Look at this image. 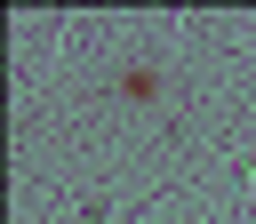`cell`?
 <instances>
[{
  "label": "cell",
  "mask_w": 256,
  "mask_h": 224,
  "mask_svg": "<svg viewBox=\"0 0 256 224\" xmlns=\"http://www.w3.org/2000/svg\"><path fill=\"white\" fill-rule=\"evenodd\" d=\"M112 88H120L128 104H160V64H120Z\"/></svg>",
  "instance_id": "cell-1"
}]
</instances>
